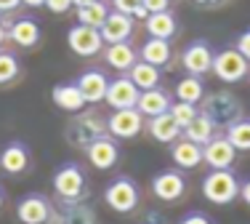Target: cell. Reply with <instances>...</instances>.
I'll return each mask as SVG.
<instances>
[{
  "instance_id": "20",
  "label": "cell",
  "mask_w": 250,
  "mask_h": 224,
  "mask_svg": "<svg viewBox=\"0 0 250 224\" xmlns=\"http://www.w3.org/2000/svg\"><path fill=\"white\" fill-rule=\"evenodd\" d=\"M51 99H53V104H56L62 112H72V115L83 112V107H85V99H83V91L77 88V83H59V86H53Z\"/></svg>"
},
{
  "instance_id": "45",
  "label": "cell",
  "mask_w": 250,
  "mask_h": 224,
  "mask_svg": "<svg viewBox=\"0 0 250 224\" xmlns=\"http://www.w3.org/2000/svg\"><path fill=\"white\" fill-rule=\"evenodd\" d=\"M45 224H56V222H53V219H51V222H45Z\"/></svg>"
},
{
  "instance_id": "28",
  "label": "cell",
  "mask_w": 250,
  "mask_h": 224,
  "mask_svg": "<svg viewBox=\"0 0 250 224\" xmlns=\"http://www.w3.org/2000/svg\"><path fill=\"white\" fill-rule=\"evenodd\" d=\"M176 16L170 11H160V14H149L146 16V32L149 38H160V40H170L176 35Z\"/></svg>"
},
{
  "instance_id": "38",
  "label": "cell",
  "mask_w": 250,
  "mask_h": 224,
  "mask_svg": "<svg viewBox=\"0 0 250 224\" xmlns=\"http://www.w3.org/2000/svg\"><path fill=\"white\" fill-rule=\"evenodd\" d=\"M234 48H237V51H240V54H242V56H245V59H248V62H250V29H245V32H242V35H240V38H237V43H234Z\"/></svg>"
},
{
  "instance_id": "3",
  "label": "cell",
  "mask_w": 250,
  "mask_h": 224,
  "mask_svg": "<svg viewBox=\"0 0 250 224\" xmlns=\"http://www.w3.org/2000/svg\"><path fill=\"white\" fill-rule=\"evenodd\" d=\"M240 184L237 174L231 168L224 171H210V174L202 179V198L213 205H229L240 198Z\"/></svg>"
},
{
  "instance_id": "29",
  "label": "cell",
  "mask_w": 250,
  "mask_h": 224,
  "mask_svg": "<svg viewBox=\"0 0 250 224\" xmlns=\"http://www.w3.org/2000/svg\"><path fill=\"white\" fill-rule=\"evenodd\" d=\"M181 136H184V139H189V141H194V144H200V147H205L208 141L216 136V126L210 123V117L200 112V115L194 117V120L181 131Z\"/></svg>"
},
{
  "instance_id": "23",
  "label": "cell",
  "mask_w": 250,
  "mask_h": 224,
  "mask_svg": "<svg viewBox=\"0 0 250 224\" xmlns=\"http://www.w3.org/2000/svg\"><path fill=\"white\" fill-rule=\"evenodd\" d=\"M170 104H173V102H170V96L157 86V88H149V91H141L136 110L149 120V117H157V115H163V112H168Z\"/></svg>"
},
{
  "instance_id": "33",
  "label": "cell",
  "mask_w": 250,
  "mask_h": 224,
  "mask_svg": "<svg viewBox=\"0 0 250 224\" xmlns=\"http://www.w3.org/2000/svg\"><path fill=\"white\" fill-rule=\"evenodd\" d=\"M170 115H173V120L178 123V126H181V131L184 128L189 126V123L194 120V117L200 115V110H197V104H187V102H173L170 104Z\"/></svg>"
},
{
  "instance_id": "44",
  "label": "cell",
  "mask_w": 250,
  "mask_h": 224,
  "mask_svg": "<svg viewBox=\"0 0 250 224\" xmlns=\"http://www.w3.org/2000/svg\"><path fill=\"white\" fill-rule=\"evenodd\" d=\"M3 203H5V192H3V187H0V208H3Z\"/></svg>"
},
{
  "instance_id": "13",
  "label": "cell",
  "mask_w": 250,
  "mask_h": 224,
  "mask_svg": "<svg viewBox=\"0 0 250 224\" xmlns=\"http://www.w3.org/2000/svg\"><path fill=\"white\" fill-rule=\"evenodd\" d=\"M141 91L136 88V83L128 78V75H120V78L109 80V88H106L104 102L109 104L112 110H130L139 104Z\"/></svg>"
},
{
  "instance_id": "1",
  "label": "cell",
  "mask_w": 250,
  "mask_h": 224,
  "mask_svg": "<svg viewBox=\"0 0 250 224\" xmlns=\"http://www.w3.org/2000/svg\"><path fill=\"white\" fill-rule=\"evenodd\" d=\"M200 112L210 117L213 126H224L229 128L231 123L242 120V104L240 99L234 96L231 91H213V93H205V99L200 102Z\"/></svg>"
},
{
  "instance_id": "31",
  "label": "cell",
  "mask_w": 250,
  "mask_h": 224,
  "mask_svg": "<svg viewBox=\"0 0 250 224\" xmlns=\"http://www.w3.org/2000/svg\"><path fill=\"white\" fill-rule=\"evenodd\" d=\"M226 139L231 141V147H234L237 152H248L250 150V120H237V123H231L229 128H226V134H224Z\"/></svg>"
},
{
  "instance_id": "19",
  "label": "cell",
  "mask_w": 250,
  "mask_h": 224,
  "mask_svg": "<svg viewBox=\"0 0 250 224\" xmlns=\"http://www.w3.org/2000/svg\"><path fill=\"white\" fill-rule=\"evenodd\" d=\"M170 157H173L178 171H192V168L202 166V147L181 136L178 141L170 144Z\"/></svg>"
},
{
  "instance_id": "39",
  "label": "cell",
  "mask_w": 250,
  "mask_h": 224,
  "mask_svg": "<svg viewBox=\"0 0 250 224\" xmlns=\"http://www.w3.org/2000/svg\"><path fill=\"white\" fill-rule=\"evenodd\" d=\"M21 0H0V14H11L14 8H19Z\"/></svg>"
},
{
  "instance_id": "14",
  "label": "cell",
  "mask_w": 250,
  "mask_h": 224,
  "mask_svg": "<svg viewBox=\"0 0 250 224\" xmlns=\"http://www.w3.org/2000/svg\"><path fill=\"white\" fill-rule=\"evenodd\" d=\"M237 160V150L231 147V141L226 136H213L202 147V163H208L210 171H224L231 168Z\"/></svg>"
},
{
  "instance_id": "22",
  "label": "cell",
  "mask_w": 250,
  "mask_h": 224,
  "mask_svg": "<svg viewBox=\"0 0 250 224\" xmlns=\"http://www.w3.org/2000/svg\"><path fill=\"white\" fill-rule=\"evenodd\" d=\"M8 38L14 45H19V48H35V45L40 43V24L35 19H16L14 24L8 27Z\"/></svg>"
},
{
  "instance_id": "18",
  "label": "cell",
  "mask_w": 250,
  "mask_h": 224,
  "mask_svg": "<svg viewBox=\"0 0 250 224\" xmlns=\"http://www.w3.org/2000/svg\"><path fill=\"white\" fill-rule=\"evenodd\" d=\"M146 131H149V136L154 141H160V144H173V141L181 139V126L173 120L170 112H163V115H157V117H149V120H146Z\"/></svg>"
},
{
  "instance_id": "36",
  "label": "cell",
  "mask_w": 250,
  "mask_h": 224,
  "mask_svg": "<svg viewBox=\"0 0 250 224\" xmlns=\"http://www.w3.org/2000/svg\"><path fill=\"white\" fill-rule=\"evenodd\" d=\"M72 5H75V0H45V8L51 14H67Z\"/></svg>"
},
{
  "instance_id": "46",
  "label": "cell",
  "mask_w": 250,
  "mask_h": 224,
  "mask_svg": "<svg viewBox=\"0 0 250 224\" xmlns=\"http://www.w3.org/2000/svg\"><path fill=\"white\" fill-rule=\"evenodd\" d=\"M248 78H250V75H248Z\"/></svg>"
},
{
  "instance_id": "32",
  "label": "cell",
  "mask_w": 250,
  "mask_h": 224,
  "mask_svg": "<svg viewBox=\"0 0 250 224\" xmlns=\"http://www.w3.org/2000/svg\"><path fill=\"white\" fill-rule=\"evenodd\" d=\"M19 75H21L19 59L11 51H0V86H11Z\"/></svg>"
},
{
  "instance_id": "15",
  "label": "cell",
  "mask_w": 250,
  "mask_h": 224,
  "mask_svg": "<svg viewBox=\"0 0 250 224\" xmlns=\"http://www.w3.org/2000/svg\"><path fill=\"white\" fill-rule=\"evenodd\" d=\"M32 163V155H29V147L24 141H8V144L0 150V171L8 176H19L24 174Z\"/></svg>"
},
{
  "instance_id": "21",
  "label": "cell",
  "mask_w": 250,
  "mask_h": 224,
  "mask_svg": "<svg viewBox=\"0 0 250 224\" xmlns=\"http://www.w3.org/2000/svg\"><path fill=\"white\" fill-rule=\"evenodd\" d=\"M104 62L106 67L117 69V72H128L139 62V51L130 43H112V45H104Z\"/></svg>"
},
{
  "instance_id": "43",
  "label": "cell",
  "mask_w": 250,
  "mask_h": 224,
  "mask_svg": "<svg viewBox=\"0 0 250 224\" xmlns=\"http://www.w3.org/2000/svg\"><path fill=\"white\" fill-rule=\"evenodd\" d=\"M91 3H96V0H75L77 8H83V5H91Z\"/></svg>"
},
{
  "instance_id": "42",
  "label": "cell",
  "mask_w": 250,
  "mask_h": 224,
  "mask_svg": "<svg viewBox=\"0 0 250 224\" xmlns=\"http://www.w3.org/2000/svg\"><path fill=\"white\" fill-rule=\"evenodd\" d=\"M5 38H8V27H5V22L0 19V45L5 43Z\"/></svg>"
},
{
  "instance_id": "37",
  "label": "cell",
  "mask_w": 250,
  "mask_h": 224,
  "mask_svg": "<svg viewBox=\"0 0 250 224\" xmlns=\"http://www.w3.org/2000/svg\"><path fill=\"white\" fill-rule=\"evenodd\" d=\"M146 14H160V11H168L170 0H141Z\"/></svg>"
},
{
  "instance_id": "7",
  "label": "cell",
  "mask_w": 250,
  "mask_h": 224,
  "mask_svg": "<svg viewBox=\"0 0 250 224\" xmlns=\"http://www.w3.org/2000/svg\"><path fill=\"white\" fill-rule=\"evenodd\" d=\"M152 195L163 203H178L187 195V176L178 168H165L160 174H154L152 179Z\"/></svg>"
},
{
  "instance_id": "34",
  "label": "cell",
  "mask_w": 250,
  "mask_h": 224,
  "mask_svg": "<svg viewBox=\"0 0 250 224\" xmlns=\"http://www.w3.org/2000/svg\"><path fill=\"white\" fill-rule=\"evenodd\" d=\"M112 8L120 11V14L125 16H139V19H146V11L144 5H141V0H112Z\"/></svg>"
},
{
  "instance_id": "26",
  "label": "cell",
  "mask_w": 250,
  "mask_h": 224,
  "mask_svg": "<svg viewBox=\"0 0 250 224\" xmlns=\"http://www.w3.org/2000/svg\"><path fill=\"white\" fill-rule=\"evenodd\" d=\"M128 78L136 83L139 91H149V88H157L160 86V78H163V69L154 67V64H146V62H136L133 67L128 69Z\"/></svg>"
},
{
  "instance_id": "12",
  "label": "cell",
  "mask_w": 250,
  "mask_h": 224,
  "mask_svg": "<svg viewBox=\"0 0 250 224\" xmlns=\"http://www.w3.org/2000/svg\"><path fill=\"white\" fill-rule=\"evenodd\" d=\"M213 56H216V51L210 48L208 40H192V43L181 51V64H184V69H187V75L202 78L205 72L213 69Z\"/></svg>"
},
{
  "instance_id": "5",
  "label": "cell",
  "mask_w": 250,
  "mask_h": 224,
  "mask_svg": "<svg viewBox=\"0 0 250 224\" xmlns=\"http://www.w3.org/2000/svg\"><path fill=\"white\" fill-rule=\"evenodd\" d=\"M104 203L115 214H133L141 203V190L130 176H117L106 184L104 190Z\"/></svg>"
},
{
  "instance_id": "16",
  "label": "cell",
  "mask_w": 250,
  "mask_h": 224,
  "mask_svg": "<svg viewBox=\"0 0 250 224\" xmlns=\"http://www.w3.org/2000/svg\"><path fill=\"white\" fill-rule=\"evenodd\" d=\"M101 40L106 45L112 43H128L130 35H133V16H125L120 11H109V16L104 19V24L99 27Z\"/></svg>"
},
{
  "instance_id": "30",
  "label": "cell",
  "mask_w": 250,
  "mask_h": 224,
  "mask_svg": "<svg viewBox=\"0 0 250 224\" xmlns=\"http://www.w3.org/2000/svg\"><path fill=\"white\" fill-rule=\"evenodd\" d=\"M109 5L104 3V0H96V3H91V5H83V8H77V22L80 24H85V27H101L104 24V19L109 16Z\"/></svg>"
},
{
  "instance_id": "25",
  "label": "cell",
  "mask_w": 250,
  "mask_h": 224,
  "mask_svg": "<svg viewBox=\"0 0 250 224\" xmlns=\"http://www.w3.org/2000/svg\"><path fill=\"white\" fill-rule=\"evenodd\" d=\"M170 56H173V48H170V40H160V38H149L139 51V59L146 64H154V67H165L170 64Z\"/></svg>"
},
{
  "instance_id": "2",
  "label": "cell",
  "mask_w": 250,
  "mask_h": 224,
  "mask_svg": "<svg viewBox=\"0 0 250 224\" xmlns=\"http://www.w3.org/2000/svg\"><path fill=\"white\" fill-rule=\"evenodd\" d=\"M85 171H83L77 163H62V166L56 168V174H53V192H56V198L62 200V205H69V203H83V198H85Z\"/></svg>"
},
{
  "instance_id": "8",
  "label": "cell",
  "mask_w": 250,
  "mask_h": 224,
  "mask_svg": "<svg viewBox=\"0 0 250 224\" xmlns=\"http://www.w3.org/2000/svg\"><path fill=\"white\" fill-rule=\"evenodd\" d=\"M146 117L141 115L136 107L130 110H112V115L106 117V134L115 139H136L144 131Z\"/></svg>"
},
{
  "instance_id": "11",
  "label": "cell",
  "mask_w": 250,
  "mask_h": 224,
  "mask_svg": "<svg viewBox=\"0 0 250 224\" xmlns=\"http://www.w3.org/2000/svg\"><path fill=\"white\" fill-rule=\"evenodd\" d=\"M53 205L51 200L45 195H40V192H29L19 200V205H16V216H19L21 224H45L53 219Z\"/></svg>"
},
{
  "instance_id": "9",
  "label": "cell",
  "mask_w": 250,
  "mask_h": 224,
  "mask_svg": "<svg viewBox=\"0 0 250 224\" xmlns=\"http://www.w3.org/2000/svg\"><path fill=\"white\" fill-rule=\"evenodd\" d=\"M67 45L75 56L83 59H93L101 54L104 48V40H101V32L96 27H85V24H77L67 32Z\"/></svg>"
},
{
  "instance_id": "24",
  "label": "cell",
  "mask_w": 250,
  "mask_h": 224,
  "mask_svg": "<svg viewBox=\"0 0 250 224\" xmlns=\"http://www.w3.org/2000/svg\"><path fill=\"white\" fill-rule=\"evenodd\" d=\"M53 222L56 224H99V216L88 203H69V205H62V211L53 214Z\"/></svg>"
},
{
  "instance_id": "4",
  "label": "cell",
  "mask_w": 250,
  "mask_h": 224,
  "mask_svg": "<svg viewBox=\"0 0 250 224\" xmlns=\"http://www.w3.org/2000/svg\"><path fill=\"white\" fill-rule=\"evenodd\" d=\"M104 134H106V117H101L96 110L77 112L72 123L67 126V141L77 150H85L91 141H96Z\"/></svg>"
},
{
  "instance_id": "10",
  "label": "cell",
  "mask_w": 250,
  "mask_h": 224,
  "mask_svg": "<svg viewBox=\"0 0 250 224\" xmlns=\"http://www.w3.org/2000/svg\"><path fill=\"white\" fill-rule=\"evenodd\" d=\"M85 157H88V163H91L93 168L112 171L117 163H120V144H117L115 136L104 134V136H99L96 141H91V144L85 147Z\"/></svg>"
},
{
  "instance_id": "40",
  "label": "cell",
  "mask_w": 250,
  "mask_h": 224,
  "mask_svg": "<svg viewBox=\"0 0 250 224\" xmlns=\"http://www.w3.org/2000/svg\"><path fill=\"white\" fill-rule=\"evenodd\" d=\"M240 198L245 200V205H250V179L240 184Z\"/></svg>"
},
{
  "instance_id": "27",
  "label": "cell",
  "mask_w": 250,
  "mask_h": 224,
  "mask_svg": "<svg viewBox=\"0 0 250 224\" xmlns=\"http://www.w3.org/2000/svg\"><path fill=\"white\" fill-rule=\"evenodd\" d=\"M176 102H187V104H200L205 99V83L197 75H184L173 88Z\"/></svg>"
},
{
  "instance_id": "35",
  "label": "cell",
  "mask_w": 250,
  "mask_h": 224,
  "mask_svg": "<svg viewBox=\"0 0 250 224\" xmlns=\"http://www.w3.org/2000/svg\"><path fill=\"white\" fill-rule=\"evenodd\" d=\"M178 224H216L208 214H202V211H189V214H184Z\"/></svg>"
},
{
  "instance_id": "41",
  "label": "cell",
  "mask_w": 250,
  "mask_h": 224,
  "mask_svg": "<svg viewBox=\"0 0 250 224\" xmlns=\"http://www.w3.org/2000/svg\"><path fill=\"white\" fill-rule=\"evenodd\" d=\"M21 5H27V8H40V5H45V0H21Z\"/></svg>"
},
{
  "instance_id": "6",
  "label": "cell",
  "mask_w": 250,
  "mask_h": 224,
  "mask_svg": "<svg viewBox=\"0 0 250 224\" xmlns=\"http://www.w3.org/2000/svg\"><path fill=\"white\" fill-rule=\"evenodd\" d=\"M213 75L221 83H240L250 75V62L237 48H224L213 56Z\"/></svg>"
},
{
  "instance_id": "17",
  "label": "cell",
  "mask_w": 250,
  "mask_h": 224,
  "mask_svg": "<svg viewBox=\"0 0 250 224\" xmlns=\"http://www.w3.org/2000/svg\"><path fill=\"white\" fill-rule=\"evenodd\" d=\"M75 83H77V88L83 91L85 104H99V102H104V96H106L109 78H106L101 69H85V72H83L80 78L75 80Z\"/></svg>"
}]
</instances>
